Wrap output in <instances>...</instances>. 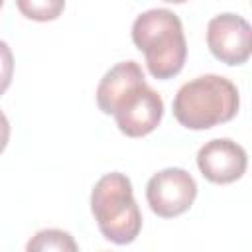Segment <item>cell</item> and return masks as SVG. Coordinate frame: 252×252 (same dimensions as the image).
Here are the masks:
<instances>
[{"label": "cell", "mask_w": 252, "mask_h": 252, "mask_svg": "<svg viewBox=\"0 0 252 252\" xmlns=\"http://www.w3.org/2000/svg\"><path fill=\"white\" fill-rule=\"evenodd\" d=\"M132 41L156 79H171L185 65L187 41L181 20L171 10L152 8L140 14L132 24Z\"/></svg>", "instance_id": "cell-1"}, {"label": "cell", "mask_w": 252, "mask_h": 252, "mask_svg": "<svg viewBox=\"0 0 252 252\" xmlns=\"http://www.w3.org/2000/svg\"><path fill=\"white\" fill-rule=\"evenodd\" d=\"M238 104L236 85L226 77L209 73L179 87L173 98V116L189 130H207L232 120Z\"/></svg>", "instance_id": "cell-2"}, {"label": "cell", "mask_w": 252, "mask_h": 252, "mask_svg": "<svg viewBox=\"0 0 252 252\" xmlns=\"http://www.w3.org/2000/svg\"><path fill=\"white\" fill-rule=\"evenodd\" d=\"M91 211L102 236L114 244H130L140 234L142 213L130 179L120 171L106 173L94 183Z\"/></svg>", "instance_id": "cell-3"}, {"label": "cell", "mask_w": 252, "mask_h": 252, "mask_svg": "<svg viewBox=\"0 0 252 252\" xmlns=\"http://www.w3.org/2000/svg\"><path fill=\"white\" fill-rule=\"evenodd\" d=\"M102 112L114 114L116 126L122 134L130 138H142L158 128L163 116V100L146 83L144 77L130 83L120 94L110 100V104Z\"/></svg>", "instance_id": "cell-4"}, {"label": "cell", "mask_w": 252, "mask_h": 252, "mask_svg": "<svg viewBox=\"0 0 252 252\" xmlns=\"http://www.w3.org/2000/svg\"><path fill=\"white\" fill-rule=\"evenodd\" d=\"M197 197L193 175L181 167H165L154 173L146 185L150 209L161 219H173L189 211Z\"/></svg>", "instance_id": "cell-5"}, {"label": "cell", "mask_w": 252, "mask_h": 252, "mask_svg": "<svg viewBox=\"0 0 252 252\" xmlns=\"http://www.w3.org/2000/svg\"><path fill=\"white\" fill-rule=\"evenodd\" d=\"M207 45L211 53L226 65H242L252 51L250 24L236 14H219L207 26Z\"/></svg>", "instance_id": "cell-6"}, {"label": "cell", "mask_w": 252, "mask_h": 252, "mask_svg": "<svg viewBox=\"0 0 252 252\" xmlns=\"http://www.w3.org/2000/svg\"><path fill=\"white\" fill-rule=\"evenodd\" d=\"M246 152L240 144L228 138H215L201 146L197 154V165L205 179L211 183L226 185L240 179L246 171Z\"/></svg>", "instance_id": "cell-7"}, {"label": "cell", "mask_w": 252, "mask_h": 252, "mask_svg": "<svg viewBox=\"0 0 252 252\" xmlns=\"http://www.w3.org/2000/svg\"><path fill=\"white\" fill-rule=\"evenodd\" d=\"M30 252H45V250H69V252H75L77 250V242L73 240V236L65 230H59V228H45V230H39L26 246Z\"/></svg>", "instance_id": "cell-8"}, {"label": "cell", "mask_w": 252, "mask_h": 252, "mask_svg": "<svg viewBox=\"0 0 252 252\" xmlns=\"http://www.w3.org/2000/svg\"><path fill=\"white\" fill-rule=\"evenodd\" d=\"M22 16L33 22L57 20L65 8V0H16Z\"/></svg>", "instance_id": "cell-9"}, {"label": "cell", "mask_w": 252, "mask_h": 252, "mask_svg": "<svg viewBox=\"0 0 252 252\" xmlns=\"http://www.w3.org/2000/svg\"><path fill=\"white\" fill-rule=\"evenodd\" d=\"M14 75V55L6 41L0 39V94L6 93V89L12 83Z\"/></svg>", "instance_id": "cell-10"}, {"label": "cell", "mask_w": 252, "mask_h": 252, "mask_svg": "<svg viewBox=\"0 0 252 252\" xmlns=\"http://www.w3.org/2000/svg\"><path fill=\"white\" fill-rule=\"evenodd\" d=\"M8 140H10V122H8L6 114L0 110V154L6 150Z\"/></svg>", "instance_id": "cell-11"}, {"label": "cell", "mask_w": 252, "mask_h": 252, "mask_svg": "<svg viewBox=\"0 0 252 252\" xmlns=\"http://www.w3.org/2000/svg\"><path fill=\"white\" fill-rule=\"evenodd\" d=\"M163 2H171V4H183V2H187V0H163Z\"/></svg>", "instance_id": "cell-12"}, {"label": "cell", "mask_w": 252, "mask_h": 252, "mask_svg": "<svg viewBox=\"0 0 252 252\" xmlns=\"http://www.w3.org/2000/svg\"><path fill=\"white\" fill-rule=\"evenodd\" d=\"M2 4H4V0H0V8H2Z\"/></svg>", "instance_id": "cell-13"}]
</instances>
